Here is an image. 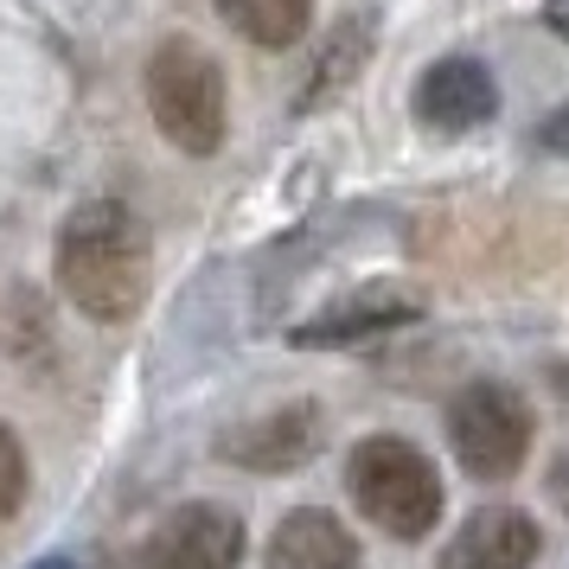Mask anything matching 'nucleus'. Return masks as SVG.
Segmentation results:
<instances>
[{
	"label": "nucleus",
	"instance_id": "nucleus-6",
	"mask_svg": "<svg viewBox=\"0 0 569 569\" xmlns=\"http://www.w3.org/2000/svg\"><path fill=\"white\" fill-rule=\"evenodd\" d=\"M492 109H499V83L480 58H436L422 78H416V116L441 134H467L492 122Z\"/></svg>",
	"mask_w": 569,
	"mask_h": 569
},
{
	"label": "nucleus",
	"instance_id": "nucleus-2",
	"mask_svg": "<svg viewBox=\"0 0 569 569\" xmlns=\"http://www.w3.org/2000/svg\"><path fill=\"white\" fill-rule=\"evenodd\" d=\"M346 492L385 538L416 543L441 525V473L436 461L397 436H365L346 455Z\"/></svg>",
	"mask_w": 569,
	"mask_h": 569
},
{
	"label": "nucleus",
	"instance_id": "nucleus-1",
	"mask_svg": "<svg viewBox=\"0 0 569 569\" xmlns=\"http://www.w3.org/2000/svg\"><path fill=\"white\" fill-rule=\"evenodd\" d=\"M58 288L97 327L134 320V313L148 308V288H154L148 224L122 199H83L58 224Z\"/></svg>",
	"mask_w": 569,
	"mask_h": 569
},
{
	"label": "nucleus",
	"instance_id": "nucleus-3",
	"mask_svg": "<svg viewBox=\"0 0 569 569\" xmlns=\"http://www.w3.org/2000/svg\"><path fill=\"white\" fill-rule=\"evenodd\" d=\"M148 116L180 154L211 160L224 148V129H231L218 58L192 39H160L154 58H148Z\"/></svg>",
	"mask_w": 569,
	"mask_h": 569
},
{
	"label": "nucleus",
	"instance_id": "nucleus-7",
	"mask_svg": "<svg viewBox=\"0 0 569 569\" xmlns=\"http://www.w3.org/2000/svg\"><path fill=\"white\" fill-rule=\"evenodd\" d=\"M543 531L518 506H480L441 550V569H531Z\"/></svg>",
	"mask_w": 569,
	"mask_h": 569
},
{
	"label": "nucleus",
	"instance_id": "nucleus-8",
	"mask_svg": "<svg viewBox=\"0 0 569 569\" xmlns=\"http://www.w3.org/2000/svg\"><path fill=\"white\" fill-rule=\"evenodd\" d=\"M320 448V410L313 403H288V410H269L262 422H243L231 436L218 441V455L250 473H288L301 467Z\"/></svg>",
	"mask_w": 569,
	"mask_h": 569
},
{
	"label": "nucleus",
	"instance_id": "nucleus-5",
	"mask_svg": "<svg viewBox=\"0 0 569 569\" xmlns=\"http://www.w3.org/2000/svg\"><path fill=\"white\" fill-rule=\"evenodd\" d=\"M243 518L218 499H186L141 543V569H237L243 563Z\"/></svg>",
	"mask_w": 569,
	"mask_h": 569
},
{
	"label": "nucleus",
	"instance_id": "nucleus-4",
	"mask_svg": "<svg viewBox=\"0 0 569 569\" xmlns=\"http://www.w3.org/2000/svg\"><path fill=\"white\" fill-rule=\"evenodd\" d=\"M448 441L473 480H512L531 455V410L512 385L480 378L448 403Z\"/></svg>",
	"mask_w": 569,
	"mask_h": 569
},
{
	"label": "nucleus",
	"instance_id": "nucleus-11",
	"mask_svg": "<svg viewBox=\"0 0 569 569\" xmlns=\"http://www.w3.org/2000/svg\"><path fill=\"white\" fill-rule=\"evenodd\" d=\"M231 27L262 46V52H288L308 39V20H313V0H224Z\"/></svg>",
	"mask_w": 569,
	"mask_h": 569
},
{
	"label": "nucleus",
	"instance_id": "nucleus-10",
	"mask_svg": "<svg viewBox=\"0 0 569 569\" xmlns=\"http://www.w3.org/2000/svg\"><path fill=\"white\" fill-rule=\"evenodd\" d=\"M262 569H359V538L320 506H295L269 538Z\"/></svg>",
	"mask_w": 569,
	"mask_h": 569
},
{
	"label": "nucleus",
	"instance_id": "nucleus-13",
	"mask_svg": "<svg viewBox=\"0 0 569 569\" xmlns=\"http://www.w3.org/2000/svg\"><path fill=\"white\" fill-rule=\"evenodd\" d=\"M27 480H32V467H27V448H20V436L0 422V525L27 506Z\"/></svg>",
	"mask_w": 569,
	"mask_h": 569
},
{
	"label": "nucleus",
	"instance_id": "nucleus-15",
	"mask_svg": "<svg viewBox=\"0 0 569 569\" xmlns=\"http://www.w3.org/2000/svg\"><path fill=\"white\" fill-rule=\"evenodd\" d=\"M543 27L557 39H569V0H543Z\"/></svg>",
	"mask_w": 569,
	"mask_h": 569
},
{
	"label": "nucleus",
	"instance_id": "nucleus-12",
	"mask_svg": "<svg viewBox=\"0 0 569 569\" xmlns=\"http://www.w3.org/2000/svg\"><path fill=\"white\" fill-rule=\"evenodd\" d=\"M359 39H365V27H359V20H346V27L333 32V46H327V64H320V78H308V83H301V103H295V109H320V103H327V90H333L339 78H352V64L365 58V46H359Z\"/></svg>",
	"mask_w": 569,
	"mask_h": 569
},
{
	"label": "nucleus",
	"instance_id": "nucleus-14",
	"mask_svg": "<svg viewBox=\"0 0 569 569\" xmlns=\"http://www.w3.org/2000/svg\"><path fill=\"white\" fill-rule=\"evenodd\" d=\"M538 148H543V154H563L569 160V103L550 109V116L538 122Z\"/></svg>",
	"mask_w": 569,
	"mask_h": 569
},
{
	"label": "nucleus",
	"instance_id": "nucleus-9",
	"mask_svg": "<svg viewBox=\"0 0 569 569\" xmlns=\"http://www.w3.org/2000/svg\"><path fill=\"white\" fill-rule=\"evenodd\" d=\"M422 320V301L416 295H397V288H365V295H346V301H327V308L295 327V346H359V339H378L390 327H410Z\"/></svg>",
	"mask_w": 569,
	"mask_h": 569
},
{
	"label": "nucleus",
	"instance_id": "nucleus-16",
	"mask_svg": "<svg viewBox=\"0 0 569 569\" xmlns=\"http://www.w3.org/2000/svg\"><path fill=\"white\" fill-rule=\"evenodd\" d=\"M32 569H78V563H71V557H39Z\"/></svg>",
	"mask_w": 569,
	"mask_h": 569
}]
</instances>
